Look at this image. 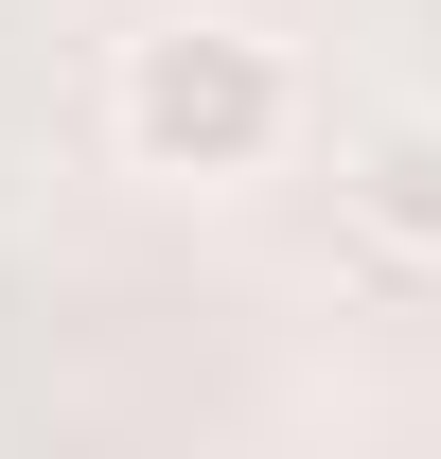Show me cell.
<instances>
[{
    "label": "cell",
    "mask_w": 441,
    "mask_h": 459,
    "mask_svg": "<svg viewBox=\"0 0 441 459\" xmlns=\"http://www.w3.org/2000/svg\"><path fill=\"white\" fill-rule=\"evenodd\" d=\"M107 142L160 195H247L300 142V54H282L265 18H142L107 54Z\"/></svg>",
    "instance_id": "obj_1"
},
{
    "label": "cell",
    "mask_w": 441,
    "mask_h": 459,
    "mask_svg": "<svg viewBox=\"0 0 441 459\" xmlns=\"http://www.w3.org/2000/svg\"><path fill=\"white\" fill-rule=\"evenodd\" d=\"M335 230L371 265H441V107H371L335 142Z\"/></svg>",
    "instance_id": "obj_2"
}]
</instances>
